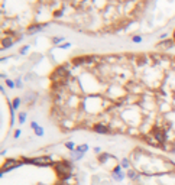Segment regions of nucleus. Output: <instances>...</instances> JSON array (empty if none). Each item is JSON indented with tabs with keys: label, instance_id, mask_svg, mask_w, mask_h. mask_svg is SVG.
Wrapping results in <instances>:
<instances>
[{
	"label": "nucleus",
	"instance_id": "obj_13",
	"mask_svg": "<svg viewBox=\"0 0 175 185\" xmlns=\"http://www.w3.org/2000/svg\"><path fill=\"white\" fill-rule=\"evenodd\" d=\"M6 84H7V87H10V88H15V85H16L12 80H6Z\"/></svg>",
	"mask_w": 175,
	"mask_h": 185
},
{
	"label": "nucleus",
	"instance_id": "obj_12",
	"mask_svg": "<svg viewBox=\"0 0 175 185\" xmlns=\"http://www.w3.org/2000/svg\"><path fill=\"white\" fill-rule=\"evenodd\" d=\"M127 175H129V178H132V179H136V178H138V175L135 174L133 171H129V172H127Z\"/></svg>",
	"mask_w": 175,
	"mask_h": 185
},
{
	"label": "nucleus",
	"instance_id": "obj_20",
	"mask_svg": "<svg viewBox=\"0 0 175 185\" xmlns=\"http://www.w3.org/2000/svg\"><path fill=\"white\" fill-rule=\"evenodd\" d=\"M16 85H17V87H22V81H21V80H17V82H16Z\"/></svg>",
	"mask_w": 175,
	"mask_h": 185
},
{
	"label": "nucleus",
	"instance_id": "obj_9",
	"mask_svg": "<svg viewBox=\"0 0 175 185\" xmlns=\"http://www.w3.org/2000/svg\"><path fill=\"white\" fill-rule=\"evenodd\" d=\"M42 28H44L42 25H33V26H31V28H29V31L35 32V31H39V29H42Z\"/></svg>",
	"mask_w": 175,
	"mask_h": 185
},
{
	"label": "nucleus",
	"instance_id": "obj_8",
	"mask_svg": "<svg viewBox=\"0 0 175 185\" xmlns=\"http://www.w3.org/2000/svg\"><path fill=\"white\" fill-rule=\"evenodd\" d=\"M87 149H88L87 145H81V146H78V148H77V150L80 152V153H84V152H86Z\"/></svg>",
	"mask_w": 175,
	"mask_h": 185
},
{
	"label": "nucleus",
	"instance_id": "obj_5",
	"mask_svg": "<svg viewBox=\"0 0 175 185\" xmlns=\"http://www.w3.org/2000/svg\"><path fill=\"white\" fill-rule=\"evenodd\" d=\"M12 43H13V39H12V38H5V39L2 41V48L6 49V48H9Z\"/></svg>",
	"mask_w": 175,
	"mask_h": 185
},
{
	"label": "nucleus",
	"instance_id": "obj_16",
	"mask_svg": "<svg viewBox=\"0 0 175 185\" xmlns=\"http://www.w3.org/2000/svg\"><path fill=\"white\" fill-rule=\"evenodd\" d=\"M52 41H54V43H59V42L62 41V38H54Z\"/></svg>",
	"mask_w": 175,
	"mask_h": 185
},
{
	"label": "nucleus",
	"instance_id": "obj_21",
	"mask_svg": "<svg viewBox=\"0 0 175 185\" xmlns=\"http://www.w3.org/2000/svg\"><path fill=\"white\" fill-rule=\"evenodd\" d=\"M174 38H175V31H174Z\"/></svg>",
	"mask_w": 175,
	"mask_h": 185
},
{
	"label": "nucleus",
	"instance_id": "obj_14",
	"mask_svg": "<svg viewBox=\"0 0 175 185\" xmlns=\"http://www.w3.org/2000/svg\"><path fill=\"white\" fill-rule=\"evenodd\" d=\"M67 148L68 149H74V143H72V142H67Z\"/></svg>",
	"mask_w": 175,
	"mask_h": 185
},
{
	"label": "nucleus",
	"instance_id": "obj_6",
	"mask_svg": "<svg viewBox=\"0 0 175 185\" xmlns=\"http://www.w3.org/2000/svg\"><path fill=\"white\" fill-rule=\"evenodd\" d=\"M158 46H159L161 49H168V48L172 46V41H164V42H161Z\"/></svg>",
	"mask_w": 175,
	"mask_h": 185
},
{
	"label": "nucleus",
	"instance_id": "obj_3",
	"mask_svg": "<svg viewBox=\"0 0 175 185\" xmlns=\"http://www.w3.org/2000/svg\"><path fill=\"white\" fill-rule=\"evenodd\" d=\"M31 162L35 165H39V166H47V165L52 164V159L49 156H38V158H33Z\"/></svg>",
	"mask_w": 175,
	"mask_h": 185
},
{
	"label": "nucleus",
	"instance_id": "obj_1",
	"mask_svg": "<svg viewBox=\"0 0 175 185\" xmlns=\"http://www.w3.org/2000/svg\"><path fill=\"white\" fill-rule=\"evenodd\" d=\"M57 171L58 174L61 175L62 178L65 179V178H68L70 175H71V165H70V162H67V160H62V162H59V164L57 165Z\"/></svg>",
	"mask_w": 175,
	"mask_h": 185
},
{
	"label": "nucleus",
	"instance_id": "obj_2",
	"mask_svg": "<svg viewBox=\"0 0 175 185\" xmlns=\"http://www.w3.org/2000/svg\"><path fill=\"white\" fill-rule=\"evenodd\" d=\"M93 130L97 132V133H101V134H107V133H113V130L110 129V126L106 123H96L93 124Z\"/></svg>",
	"mask_w": 175,
	"mask_h": 185
},
{
	"label": "nucleus",
	"instance_id": "obj_15",
	"mask_svg": "<svg viewBox=\"0 0 175 185\" xmlns=\"http://www.w3.org/2000/svg\"><path fill=\"white\" fill-rule=\"evenodd\" d=\"M122 165H123L124 168H127V166H129V160L127 159H123V160H122Z\"/></svg>",
	"mask_w": 175,
	"mask_h": 185
},
{
	"label": "nucleus",
	"instance_id": "obj_11",
	"mask_svg": "<svg viewBox=\"0 0 175 185\" xmlns=\"http://www.w3.org/2000/svg\"><path fill=\"white\" fill-rule=\"evenodd\" d=\"M25 120H26V114L21 113L19 114V123H25Z\"/></svg>",
	"mask_w": 175,
	"mask_h": 185
},
{
	"label": "nucleus",
	"instance_id": "obj_17",
	"mask_svg": "<svg viewBox=\"0 0 175 185\" xmlns=\"http://www.w3.org/2000/svg\"><path fill=\"white\" fill-rule=\"evenodd\" d=\"M28 49H29V46H23L21 49V54H25V52H28Z\"/></svg>",
	"mask_w": 175,
	"mask_h": 185
},
{
	"label": "nucleus",
	"instance_id": "obj_4",
	"mask_svg": "<svg viewBox=\"0 0 175 185\" xmlns=\"http://www.w3.org/2000/svg\"><path fill=\"white\" fill-rule=\"evenodd\" d=\"M21 165V162H17L16 159H7L3 164V166H2V171L3 172H6V171H9V169H13V168H17Z\"/></svg>",
	"mask_w": 175,
	"mask_h": 185
},
{
	"label": "nucleus",
	"instance_id": "obj_19",
	"mask_svg": "<svg viewBox=\"0 0 175 185\" xmlns=\"http://www.w3.org/2000/svg\"><path fill=\"white\" fill-rule=\"evenodd\" d=\"M21 136V130H16L15 132V138H19Z\"/></svg>",
	"mask_w": 175,
	"mask_h": 185
},
{
	"label": "nucleus",
	"instance_id": "obj_10",
	"mask_svg": "<svg viewBox=\"0 0 175 185\" xmlns=\"http://www.w3.org/2000/svg\"><path fill=\"white\" fill-rule=\"evenodd\" d=\"M35 133L38 134V136H42V134H44V129H42L41 126H38V127H35Z\"/></svg>",
	"mask_w": 175,
	"mask_h": 185
},
{
	"label": "nucleus",
	"instance_id": "obj_7",
	"mask_svg": "<svg viewBox=\"0 0 175 185\" xmlns=\"http://www.w3.org/2000/svg\"><path fill=\"white\" fill-rule=\"evenodd\" d=\"M19 104H21V98H15V100H13V103H12L13 110H16V108L19 107Z\"/></svg>",
	"mask_w": 175,
	"mask_h": 185
},
{
	"label": "nucleus",
	"instance_id": "obj_18",
	"mask_svg": "<svg viewBox=\"0 0 175 185\" xmlns=\"http://www.w3.org/2000/svg\"><path fill=\"white\" fill-rule=\"evenodd\" d=\"M133 41H135V42H140V41H142V38H140V36H135Z\"/></svg>",
	"mask_w": 175,
	"mask_h": 185
}]
</instances>
